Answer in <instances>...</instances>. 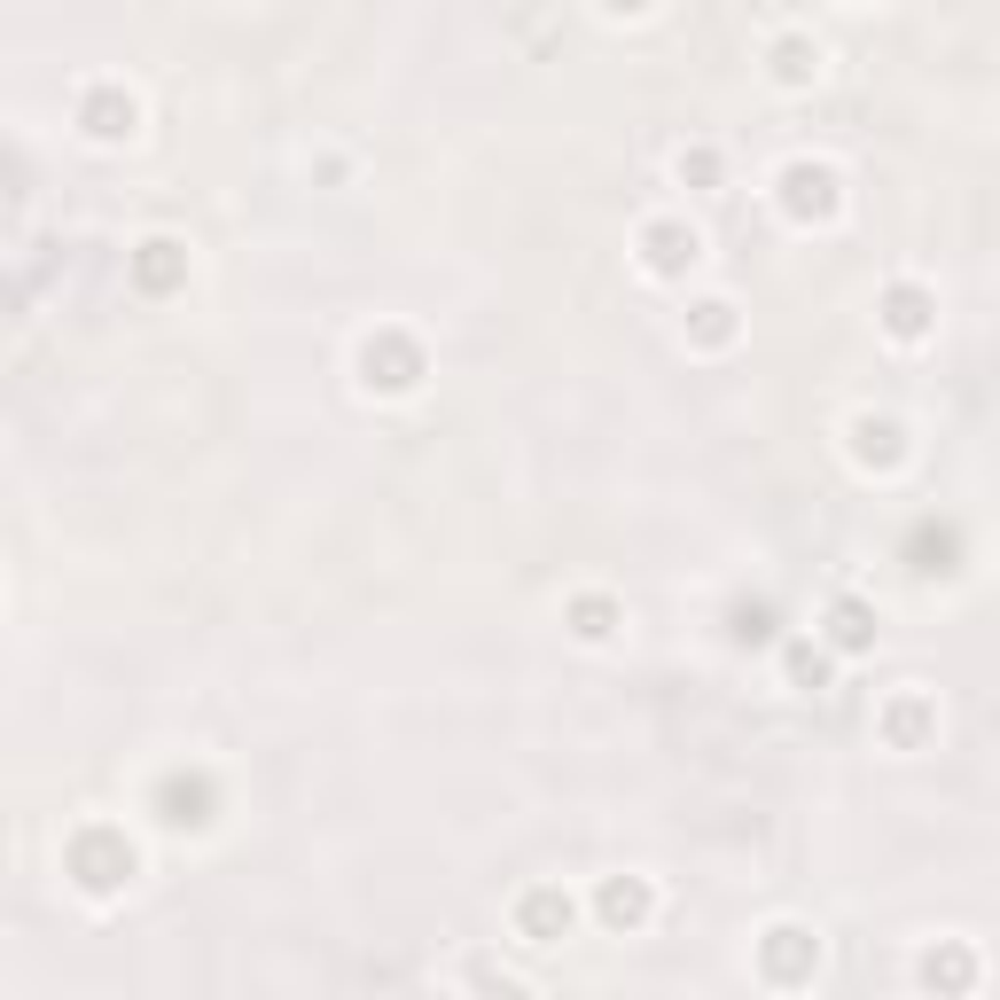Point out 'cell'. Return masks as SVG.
<instances>
[{
  "label": "cell",
  "mask_w": 1000,
  "mask_h": 1000,
  "mask_svg": "<svg viewBox=\"0 0 1000 1000\" xmlns=\"http://www.w3.org/2000/svg\"><path fill=\"white\" fill-rule=\"evenodd\" d=\"M86 133H95V141L133 133V103H110V95H103V103H86Z\"/></svg>",
  "instance_id": "2"
},
{
  "label": "cell",
  "mask_w": 1000,
  "mask_h": 1000,
  "mask_svg": "<svg viewBox=\"0 0 1000 1000\" xmlns=\"http://www.w3.org/2000/svg\"><path fill=\"white\" fill-rule=\"evenodd\" d=\"M602 9H649V0H602Z\"/></svg>",
  "instance_id": "5"
},
{
  "label": "cell",
  "mask_w": 1000,
  "mask_h": 1000,
  "mask_svg": "<svg viewBox=\"0 0 1000 1000\" xmlns=\"http://www.w3.org/2000/svg\"><path fill=\"white\" fill-rule=\"evenodd\" d=\"M602 915H610V923H642V915H649V891H642V883H610V891H602Z\"/></svg>",
  "instance_id": "3"
},
{
  "label": "cell",
  "mask_w": 1000,
  "mask_h": 1000,
  "mask_svg": "<svg viewBox=\"0 0 1000 1000\" xmlns=\"http://www.w3.org/2000/svg\"><path fill=\"white\" fill-rule=\"evenodd\" d=\"M680 250L696 258V235H673V227H657V235H649V266H680Z\"/></svg>",
  "instance_id": "4"
},
{
  "label": "cell",
  "mask_w": 1000,
  "mask_h": 1000,
  "mask_svg": "<svg viewBox=\"0 0 1000 1000\" xmlns=\"http://www.w3.org/2000/svg\"><path fill=\"white\" fill-rule=\"evenodd\" d=\"M556 931H571V899H563V891H531V899H524V938L548 946Z\"/></svg>",
  "instance_id": "1"
}]
</instances>
